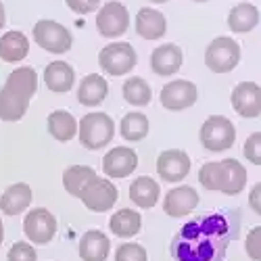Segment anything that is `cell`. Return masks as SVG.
I'll use <instances>...</instances> for the list:
<instances>
[{"label":"cell","instance_id":"e0dca14e","mask_svg":"<svg viewBox=\"0 0 261 261\" xmlns=\"http://www.w3.org/2000/svg\"><path fill=\"white\" fill-rule=\"evenodd\" d=\"M199 207V194L192 186H176L163 199V211L169 217H184Z\"/></svg>","mask_w":261,"mask_h":261},{"label":"cell","instance_id":"74e56055","mask_svg":"<svg viewBox=\"0 0 261 261\" xmlns=\"http://www.w3.org/2000/svg\"><path fill=\"white\" fill-rule=\"evenodd\" d=\"M5 241V226H3V220H0V245Z\"/></svg>","mask_w":261,"mask_h":261},{"label":"cell","instance_id":"ab89813d","mask_svg":"<svg viewBox=\"0 0 261 261\" xmlns=\"http://www.w3.org/2000/svg\"><path fill=\"white\" fill-rule=\"evenodd\" d=\"M194 3H207V0H194Z\"/></svg>","mask_w":261,"mask_h":261},{"label":"cell","instance_id":"d6986e66","mask_svg":"<svg viewBox=\"0 0 261 261\" xmlns=\"http://www.w3.org/2000/svg\"><path fill=\"white\" fill-rule=\"evenodd\" d=\"M44 84L46 88L55 94H65L73 88L75 84V71L69 63L65 61H53L44 69Z\"/></svg>","mask_w":261,"mask_h":261},{"label":"cell","instance_id":"7402d4cb","mask_svg":"<svg viewBox=\"0 0 261 261\" xmlns=\"http://www.w3.org/2000/svg\"><path fill=\"white\" fill-rule=\"evenodd\" d=\"M107 94H109V84L98 73H90L80 82L77 100L84 107H98L107 98Z\"/></svg>","mask_w":261,"mask_h":261},{"label":"cell","instance_id":"7c38bea8","mask_svg":"<svg viewBox=\"0 0 261 261\" xmlns=\"http://www.w3.org/2000/svg\"><path fill=\"white\" fill-rule=\"evenodd\" d=\"M161 105L167 111H184L197 102L199 90L188 80H171L161 88Z\"/></svg>","mask_w":261,"mask_h":261},{"label":"cell","instance_id":"f1b7e54d","mask_svg":"<svg viewBox=\"0 0 261 261\" xmlns=\"http://www.w3.org/2000/svg\"><path fill=\"white\" fill-rule=\"evenodd\" d=\"M92 178H96L94 167H90V165H71V167H67L63 171V186H65V190H67V194L80 199L84 186L88 184Z\"/></svg>","mask_w":261,"mask_h":261},{"label":"cell","instance_id":"8fae6325","mask_svg":"<svg viewBox=\"0 0 261 261\" xmlns=\"http://www.w3.org/2000/svg\"><path fill=\"white\" fill-rule=\"evenodd\" d=\"M247 186V169L236 159L215 161V190H220L228 197L243 192Z\"/></svg>","mask_w":261,"mask_h":261},{"label":"cell","instance_id":"ffe728a7","mask_svg":"<svg viewBox=\"0 0 261 261\" xmlns=\"http://www.w3.org/2000/svg\"><path fill=\"white\" fill-rule=\"evenodd\" d=\"M167 32V19L161 11L155 9H140L136 15V34L144 40H161Z\"/></svg>","mask_w":261,"mask_h":261},{"label":"cell","instance_id":"4dcf8cb0","mask_svg":"<svg viewBox=\"0 0 261 261\" xmlns=\"http://www.w3.org/2000/svg\"><path fill=\"white\" fill-rule=\"evenodd\" d=\"M115 261H148L146 249L136 243H125L119 245L115 251Z\"/></svg>","mask_w":261,"mask_h":261},{"label":"cell","instance_id":"484cf974","mask_svg":"<svg viewBox=\"0 0 261 261\" xmlns=\"http://www.w3.org/2000/svg\"><path fill=\"white\" fill-rule=\"evenodd\" d=\"M46 123H48V134L59 142H69L77 134V119L69 111H63V109L53 111Z\"/></svg>","mask_w":261,"mask_h":261},{"label":"cell","instance_id":"d4e9b609","mask_svg":"<svg viewBox=\"0 0 261 261\" xmlns=\"http://www.w3.org/2000/svg\"><path fill=\"white\" fill-rule=\"evenodd\" d=\"M259 23V9L251 3H238L228 15V28L234 34H247Z\"/></svg>","mask_w":261,"mask_h":261},{"label":"cell","instance_id":"ac0fdd59","mask_svg":"<svg viewBox=\"0 0 261 261\" xmlns=\"http://www.w3.org/2000/svg\"><path fill=\"white\" fill-rule=\"evenodd\" d=\"M32 199H34V194H32L30 184H25V182L11 184L3 192V197H0V211L5 215H19L30 209Z\"/></svg>","mask_w":261,"mask_h":261},{"label":"cell","instance_id":"603a6c76","mask_svg":"<svg viewBox=\"0 0 261 261\" xmlns=\"http://www.w3.org/2000/svg\"><path fill=\"white\" fill-rule=\"evenodd\" d=\"M30 53V40L23 32L11 30L0 38V59L5 63H19Z\"/></svg>","mask_w":261,"mask_h":261},{"label":"cell","instance_id":"e575fe53","mask_svg":"<svg viewBox=\"0 0 261 261\" xmlns=\"http://www.w3.org/2000/svg\"><path fill=\"white\" fill-rule=\"evenodd\" d=\"M65 3L77 15H88V13L100 9V0H65Z\"/></svg>","mask_w":261,"mask_h":261},{"label":"cell","instance_id":"9c48e42d","mask_svg":"<svg viewBox=\"0 0 261 261\" xmlns=\"http://www.w3.org/2000/svg\"><path fill=\"white\" fill-rule=\"evenodd\" d=\"M82 203L94 213H105L111 211L117 203V188L111 180L107 178H92L88 184L84 186L82 194H80Z\"/></svg>","mask_w":261,"mask_h":261},{"label":"cell","instance_id":"5b68a950","mask_svg":"<svg viewBox=\"0 0 261 261\" xmlns=\"http://www.w3.org/2000/svg\"><path fill=\"white\" fill-rule=\"evenodd\" d=\"M238 61H241V44L230 36L215 38L205 50V65L213 73H230Z\"/></svg>","mask_w":261,"mask_h":261},{"label":"cell","instance_id":"d590c367","mask_svg":"<svg viewBox=\"0 0 261 261\" xmlns=\"http://www.w3.org/2000/svg\"><path fill=\"white\" fill-rule=\"evenodd\" d=\"M249 205H251V209H253L257 215H261V182H257V184L251 188Z\"/></svg>","mask_w":261,"mask_h":261},{"label":"cell","instance_id":"277c9868","mask_svg":"<svg viewBox=\"0 0 261 261\" xmlns=\"http://www.w3.org/2000/svg\"><path fill=\"white\" fill-rule=\"evenodd\" d=\"M98 63H100V69L107 75L121 77V75H127L136 67L138 57L129 42H115V44H107L100 50Z\"/></svg>","mask_w":261,"mask_h":261},{"label":"cell","instance_id":"8992f818","mask_svg":"<svg viewBox=\"0 0 261 261\" xmlns=\"http://www.w3.org/2000/svg\"><path fill=\"white\" fill-rule=\"evenodd\" d=\"M201 144L211 153L228 150L236 140V127L224 115H211L201 125Z\"/></svg>","mask_w":261,"mask_h":261},{"label":"cell","instance_id":"2e32d148","mask_svg":"<svg viewBox=\"0 0 261 261\" xmlns=\"http://www.w3.org/2000/svg\"><path fill=\"white\" fill-rule=\"evenodd\" d=\"M184 61V53L178 44H161L150 53V69L155 75L169 77L178 73Z\"/></svg>","mask_w":261,"mask_h":261},{"label":"cell","instance_id":"52a82bcc","mask_svg":"<svg viewBox=\"0 0 261 261\" xmlns=\"http://www.w3.org/2000/svg\"><path fill=\"white\" fill-rule=\"evenodd\" d=\"M34 42L46 53L63 55L71 48L73 38H71V32L65 25H61L59 21L40 19L34 25Z\"/></svg>","mask_w":261,"mask_h":261},{"label":"cell","instance_id":"ba28073f","mask_svg":"<svg viewBox=\"0 0 261 261\" xmlns=\"http://www.w3.org/2000/svg\"><path fill=\"white\" fill-rule=\"evenodd\" d=\"M129 28V13L127 9L117 3V0H109L96 13V30L102 38H119Z\"/></svg>","mask_w":261,"mask_h":261},{"label":"cell","instance_id":"3957f363","mask_svg":"<svg viewBox=\"0 0 261 261\" xmlns=\"http://www.w3.org/2000/svg\"><path fill=\"white\" fill-rule=\"evenodd\" d=\"M77 136L84 148L88 150H100L107 144H111L115 136V121L109 117L107 113L92 111L86 113L77 121Z\"/></svg>","mask_w":261,"mask_h":261},{"label":"cell","instance_id":"8d00e7d4","mask_svg":"<svg viewBox=\"0 0 261 261\" xmlns=\"http://www.w3.org/2000/svg\"><path fill=\"white\" fill-rule=\"evenodd\" d=\"M5 21H7V15H5V5L0 3V28H5Z\"/></svg>","mask_w":261,"mask_h":261},{"label":"cell","instance_id":"f546056e","mask_svg":"<svg viewBox=\"0 0 261 261\" xmlns=\"http://www.w3.org/2000/svg\"><path fill=\"white\" fill-rule=\"evenodd\" d=\"M121 92H123L125 102L134 105V107H146L150 102V98H153V90H150L148 82L142 77H127L123 82Z\"/></svg>","mask_w":261,"mask_h":261},{"label":"cell","instance_id":"f35d334b","mask_svg":"<svg viewBox=\"0 0 261 261\" xmlns=\"http://www.w3.org/2000/svg\"><path fill=\"white\" fill-rule=\"evenodd\" d=\"M150 3H155V5H163V3H167V0H150Z\"/></svg>","mask_w":261,"mask_h":261},{"label":"cell","instance_id":"83f0119b","mask_svg":"<svg viewBox=\"0 0 261 261\" xmlns=\"http://www.w3.org/2000/svg\"><path fill=\"white\" fill-rule=\"evenodd\" d=\"M148 129H150V123H148V117L140 111H132L123 115L121 123H119V134L123 140L127 142H140L148 136Z\"/></svg>","mask_w":261,"mask_h":261},{"label":"cell","instance_id":"836d02e7","mask_svg":"<svg viewBox=\"0 0 261 261\" xmlns=\"http://www.w3.org/2000/svg\"><path fill=\"white\" fill-rule=\"evenodd\" d=\"M245 251L253 261H261V226L253 228L247 234V241H245Z\"/></svg>","mask_w":261,"mask_h":261},{"label":"cell","instance_id":"30bf717a","mask_svg":"<svg viewBox=\"0 0 261 261\" xmlns=\"http://www.w3.org/2000/svg\"><path fill=\"white\" fill-rule=\"evenodd\" d=\"M23 232L32 245H48L57 234V217L46 207H34L23 220Z\"/></svg>","mask_w":261,"mask_h":261},{"label":"cell","instance_id":"cb8c5ba5","mask_svg":"<svg viewBox=\"0 0 261 261\" xmlns=\"http://www.w3.org/2000/svg\"><path fill=\"white\" fill-rule=\"evenodd\" d=\"M159 194H161L159 184L148 176H140L129 184V201L134 205H138L140 209L155 207L159 201Z\"/></svg>","mask_w":261,"mask_h":261},{"label":"cell","instance_id":"d6a6232c","mask_svg":"<svg viewBox=\"0 0 261 261\" xmlns=\"http://www.w3.org/2000/svg\"><path fill=\"white\" fill-rule=\"evenodd\" d=\"M243 153H245V157H247L253 165H261V132H253V134L245 140Z\"/></svg>","mask_w":261,"mask_h":261},{"label":"cell","instance_id":"4316f807","mask_svg":"<svg viewBox=\"0 0 261 261\" xmlns=\"http://www.w3.org/2000/svg\"><path fill=\"white\" fill-rule=\"evenodd\" d=\"M109 228H111V232L119 238H132L142 228V217L134 209H121V211H115L111 215Z\"/></svg>","mask_w":261,"mask_h":261},{"label":"cell","instance_id":"5bb4252c","mask_svg":"<svg viewBox=\"0 0 261 261\" xmlns=\"http://www.w3.org/2000/svg\"><path fill=\"white\" fill-rule=\"evenodd\" d=\"M138 167V153L129 146H115L102 157V171L109 178H127Z\"/></svg>","mask_w":261,"mask_h":261},{"label":"cell","instance_id":"7a4b0ae2","mask_svg":"<svg viewBox=\"0 0 261 261\" xmlns=\"http://www.w3.org/2000/svg\"><path fill=\"white\" fill-rule=\"evenodd\" d=\"M38 92V75L34 67H17L9 73L5 86L0 88V119L3 121H19L23 119L28 107Z\"/></svg>","mask_w":261,"mask_h":261},{"label":"cell","instance_id":"9a60e30c","mask_svg":"<svg viewBox=\"0 0 261 261\" xmlns=\"http://www.w3.org/2000/svg\"><path fill=\"white\" fill-rule=\"evenodd\" d=\"M157 173L165 182H180L190 173V157L182 148L163 150L157 159Z\"/></svg>","mask_w":261,"mask_h":261},{"label":"cell","instance_id":"44dd1931","mask_svg":"<svg viewBox=\"0 0 261 261\" xmlns=\"http://www.w3.org/2000/svg\"><path fill=\"white\" fill-rule=\"evenodd\" d=\"M111 251V241L100 230H88L80 241V257L84 261H105Z\"/></svg>","mask_w":261,"mask_h":261},{"label":"cell","instance_id":"4fadbf2b","mask_svg":"<svg viewBox=\"0 0 261 261\" xmlns=\"http://www.w3.org/2000/svg\"><path fill=\"white\" fill-rule=\"evenodd\" d=\"M232 107L241 117H247V119L259 117L261 115V86L255 82L236 84L232 90Z\"/></svg>","mask_w":261,"mask_h":261},{"label":"cell","instance_id":"1f68e13d","mask_svg":"<svg viewBox=\"0 0 261 261\" xmlns=\"http://www.w3.org/2000/svg\"><path fill=\"white\" fill-rule=\"evenodd\" d=\"M7 261H38V253H36V249H34L32 243L19 241V243H15L9 249Z\"/></svg>","mask_w":261,"mask_h":261},{"label":"cell","instance_id":"6da1fadb","mask_svg":"<svg viewBox=\"0 0 261 261\" xmlns=\"http://www.w3.org/2000/svg\"><path fill=\"white\" fill-rule=\"evenodd\" d=\"M226 215H205L190 222L173 238L171 255L178 261H222L228 241Z\"/></svg>","mask_w":261,"mask_h":261}]
</instances>
